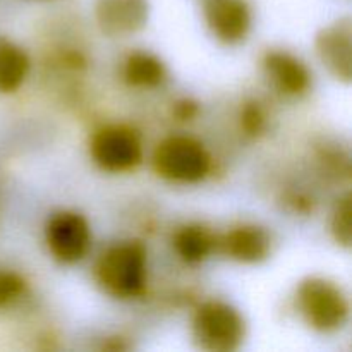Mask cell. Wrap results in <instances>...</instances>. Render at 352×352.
I'll return each instance as SVG.
<instances>
[{"mask_svg": "<svg viewBox=\"0 0 352 352\" xmlns=\"http://www.w3.org/2000/svg\"><path fill=\"white\" fill-rule=\"evenodd\" d=\"M148 253L138 241L107 248L95 265V280L110 298L127 301L140 298L146 287Z\"/></svg>", "mask_w": 352, "mask_h": 352, "instance_id": "6da1fadb", "label": "cell"}, {"mask_svg": "<svg viewBox=\"0 0 352 352\" xmlns=\"http://www.w3.org/2000/svg\"><path fill=\"white\" fill-rule=\"evenodd\" d=\"M296 308L306 325L320 333H336L349 320V299L336 282L308 277L296 291Z\"/></svg>", "mask_w": 352, "mask_h": 352, "instance_id": "7a4b0ae2", "label": "cell"}, {"mask_svg": "<svg viewBox=\"0 0 352 352\" xmlns=\"http://www.w3.org/2000/svg\"><path fill=\"white\" fill-rule=\"evenodd\" d=\"M192 339L208 352H232L246 337L243 315L232 305L219 299L201 302L192 315Z\"/></svg>", "mask_w": 352, "mask_h": 352, "instance_id": "3957f363", "label": "cell"}, {"mask_svg": "<svg viewBox=\"0 0 352 352\" xmlns=\"http://www.w3.org/2000/svg\"><path fill=\"white\" fill-rule=\"evenodd\" d=\"M153 168L162 179L177 184H196L210 174L212 158L198 140L184 134L167 136L153 151Z\"/></svg>", "mask_w": 352, "mask_h": 352, "instance_id": "277c9868", "label": "cell"}, {"mask_svg": "<svg viewBox=\"0 0 352 352\" xmlns=\"http://www.w3.org/2000/svg\"><path fill=\"white\" fill-rule=\"evenodd\" d=\"M89 157L102 170L120 174L136 168L143 162V143L127 126H103L89 140Z\"/></svg>", "mask_w": 352, "mask_h": 352, "instance_id": "5b68a950", "label": "cell"}, {"mask_svg": "<svg viewBox=\"0 0 352 352\" xmlns=\"http://www.w3.org/2000/svg\"><path fill=\"white\" fill-rule=\"evenodd\" d=\"M91 239L88 220L71 210L54 213L45 226L48 253L62 265H74L85 260L91 248Z\"/></svg>", "mask_w": 352, "mask_h": 352, "instance_id": "8992f818", "label": "cell"}, {"mask_svg": "<svg viewBox=\"0 0 352 352\" xmlns=\"http://www.w3.org/2000/svg\"><path fill=\"white\" fill-rule=\"evenodd\" d=\"M203 17L210 33L223 45H237L251 31V9L246 0H205Z\"/></svg>", "mask_w": 352, "mask_h": 352, "instance_id": "52a82bcc", "label": "cell"}, {"mask_svg": "<svg viewBox=\"0 0 352 352\" xmlns=\"http://www.w3.org/2000/svg\"><path fill=\"white\" fill-rule=\"evenodd\" d=\"M316 55L323 67L336 79L351 82L352 78V26L349 17L322 28L315 40Z\"/></svg>", "mask_w": 352, "mask_h": 352, "instance_id": "ba28073f", "label": "cell"}, {"mask_svg": "<svg viewBox=\"0 0 352 352\" xmlns=\"http://www.w3.org/2000/svg\"><path fill=\"white\" fill-rule=\"evenodd\" d=\"M148 0H96L95 19L100 31L110 38L140 33L148 23Z\"/></svg>", "mask_w": 352, "mask_h": 352, "instance_id": "9c48e42d", "label": "cell"}, {"mask_svg": "<svg viewBox=\"0 0 352 352\" xmlns=\"http://www.w3.org/2000/svg\"><path fill=\"white\" fill-rule=\"evenodd\" d=\"M263 72L270 85L280 95L301 96L311 88V72L308 65L285 50H268L263 55Z\"/></svg>", "mask_w": 352, "mask_h": 352, "instance_id": "30bf717a", "label": "cell"}, {"mask_svg": "<svg viewBox=\"0 0 352 352\" xmlns=\"http://www.w3.org/2000/svg\"><path fill=\"white\" fill-rule=\"evenodd\" d=\"M217 248L237 263L254 265L270 256L272 237L263 227L243 223L232 227L220 239H217Z\"/></svg>", "mask_w": 352, "mask_h": 352, "instance_id": "8fae6325", "label": "cell"}, {"mask_svg": "<svg viewBox=\"0 0 352 352\" xmlns=\"http://www.w3.org/2000/svg\"><path fill=\"white\" fill-rule=\"evenodd\" d=\"M172 246L184 263L198 265L217 250V237L205 226L188 223L175 230Z\"/></svg>", "mask_w": 352, "mask_h": 352, "instance_id": "7c38bea8", "label": "cell"}, {"mask_svg": "<svg viewBox=\"0 0 352 352\" xmlns=\"http://www.w3.org/2000/svg\"><path fill=\"white\" fill-rule=\"evenodd\" d=\"M124 81L133 88H157L167 78V69L157 55L138 50L126 57L122 67Z\"/></svg>", "mask_w": 352, "mask_h": 352, "instance_id": "4fadbf2b", "label": "cell"}, {"mask_svg": "<svg viewBox=\"0 0 352 352\" xmlns=\"http://www.w3.org/2000/svg\"><path fill=\"white\" fill-rule=\"evenodd\" d=\"M30 72V57L14 41L0 36V93H14Z\"/></svg>", "mask_w": 352, "mask_h": 352, "instance_id": "5bb4252c", "label": "cell"}, {"mask_svg": "<svg viewBox=\"0 0 352 352\" xmlns=\"http://www.w3.org/2000/svg\"><path fill=\"white\" fill-rule=\"evenodd\" d=\"M351 215H352L351 195L349 192H346L342 198L337 199L336 208H333L332 212V219H330V232H332L336 243L342 248H351V241H352Z\"/></svg>", "mask_w": 352, "mask_h": 352, "instance_id": "9a60e30c", "label": "cell"}, {"mask_svg": "<svg viewBox=\"0 0 352 352\" xmlns=\"http://www.w3.org/2000/svg\"><path fill=\"white\" fill-rule=\"evenodd\" d=\"M26 280L12 270H0V309L12 306L26 294Z\"/></svg>", "mask_w": 352, "mask_h": 352, "instance_id": "2e32d148", "label": "cell"}, {"mask_svg": "<svg viewBox=\"0 0 352 352\" xmlns=\"http://www.w3.org/2000/svg\"><path fill=\"white\" fill-rule=\"evenodd\" d=\"M267 113H265L263 107L258 102H248L244 103L243 112H241V127L248 136H260L267 129Z\"/></svg>", "mask_w": 352, "mask_h": 352, "instance_id": "e0dca14e", "label": "cell"}, {"mask_svg": "<svg viewBox=\"0 0 352 352\" xmlns=\"http://www.w3.org/2000/svg\"><path fill=\"white\" fill-rule=\"evenodd\" d=\"M174 112L181 120H191L198 113V105L191 100H181V102L175 103Z\"/></svg>", "mask_w": 352, "mask_h": 352, "instance_id": "ac0fdd59", "label": "cell"}]
</instances>
